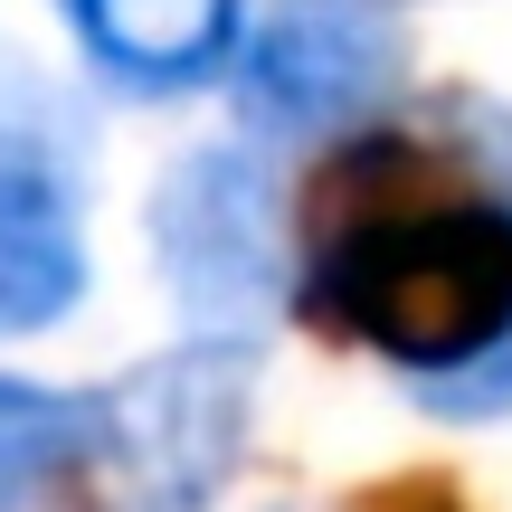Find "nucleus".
<instances>
[{
	"label": "nucleus",
	"mask_w": 512,
	"mask_h": 512,
	"mask_svg": "<svg viewBox=\"0 0 512 512\" xmlns=\"http://www.w3.org/2000/svg\"><path fill=\"white\" fill-rule=\"evenodd\" d=\"M105 399L57 380H0V512H57L95 494Z\"/></svg>",
	"instance_id": "obj_7"
},
{
	"label": "nucleus",
	"mask_w": 512,
	"mask_h": 512,
	"mask_svg": "<svg viewBox=\"0 0 512 512\" xmlns=\"http://www.w3.org/2000/svg\"><path fill=\"white\" fill-rule=\"evenodd\" d=\"M105 399V465H95V512H209L228 494L256 427V342H200L133 361Z\"/></svg>",
	"instance_id": "obj_2"
},
{
	"label": "nucleus",
	"mask_w": 512,
	"mask_h": 512,
	"mask_svg": "<svg viewBox=\"0 0 512 512\" xmlns=\"http://www.w3.org/2000/svg\"><path fill=\"white\" fill-rule=\"evenodd\" d=\"M408 86V19L399 0H275L238 29L228 95L266 143L361 133Z\"/></svg>",
	"instance_id": "obj_4"
},
{
	"label": "nucleus",
	"mask_w": 512,
	"mask_h": 512,
	"mask_svg": "<svg viewBox=\"0 0 512 512\" xmlns=\"http://www.w3.org/2000/svg\"><path fill=\"white\" fill-rule=\"evenodd\" d=\"M105 86L124 95H190L209 76H228L247 29V0H57Z\"/></svg>",
	"instance_id": "obj_6"
},
{
	"label": "nucleus",
	"mask_w": 512,
	"mask_h": 512,
	"mask_svg": "<svg viewBox=\"0 0 512 512\" xmlns=\"http://www.w3.org/2000/svg\"><path fill=\"white\" fill-rule=\"evenodd\" d=\"M152 266L200 342H256L294 294L285 181L247 143H200L152 181Z\"/></svg>",
	"instance_id": "obj_3"
},
{
	"label": "nucleus",
	"mask_w": 512,
	"mask_h": 512,
	"mask_svg": "<svg viewBox=\"0 0 512 512\" xmlns=\"http://www.w3.org/2000/svg\"><path fill=\"white\" fill-rule=\"evenodd\" d=\"M475 114L446 95L418 133H351L294 238L285 304L380 351L408 399L512 351V162L475 152Z\"/></svg>",
	"instance_id": "obj_1"
},
{
	"label": "nucleus",
	"mask_w": 512,
	"mask_h": 512,
	"mask_svg": "<svg viewBox=\"0 0 512 512\" xmlns=\"http://www.w3.org/2000/svg\"><path fill=\"white\" fill-rule=\"evenodd\" d=\"M418 512H446V503H418Z\"/></svg>",
	"instance_id": "obj_8"
},
{
	"label": "nucleus",
	"mask_w": 512,
	"mask_h": 512,
	"mask_svg": "<svg viewBox=\"0 0 512 512\" xmlns=\"http://www.w3.org/2000/svg\"><path fill=\"white\" fill-rule=\"evenodd\" d=\"M95 285L76 181L38 152H0V342L57 332Z\"/></svg>",
	"instance_id": "obj_5"
}]
</instances>
